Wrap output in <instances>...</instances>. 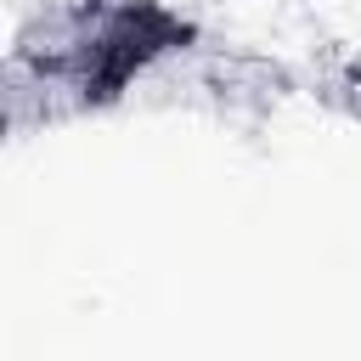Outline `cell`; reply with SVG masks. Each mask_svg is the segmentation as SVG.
<instances>
[{"instance_id": "obj_1", "label": "cell", "mask_w": 361, "mask_h": 361, "mask_svg": "<svg viewBox=\"0 0 361 361\" xmlns=\"http://www.w3.org/2000/svg\"><path fill=\"white\" fill-rule=\"evenodd\" d=\"M192 39H197V23L164 0H107L79 45L68 90L79 107H113L141 73H152L164 56L186 51Z\"/></svg>"}, {"instance_id": "obj_2", "label": "cell", "mask_w": 361, "mask_h": 361, "mask_svg": "<svg viewBox=\"0 0 361 361\" xmlns=\"http://www.w3.org/2000/svg\"><path fill=\"white\" fill-rule=\"evenodd\" d=\"M338 102H344V107L361 118V68H350V73L338 79Z\"/></svg>"}]
</instances>
